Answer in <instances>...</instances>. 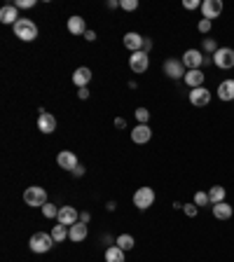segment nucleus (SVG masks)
Wrapping results in <instances>:
<instances>
[{
    "mask_svg": "<svg viewBox=\"0 0 234 262\" xmlns=\"http://www.w3.org/2000/svg\"><path fill=\"white\" fill-rule=\"evenodd\" d=\"M14 28V35L21 40V43H33L37 38V26H35V21H31V19H26V17H21L17 21V24L12 26Z\"/></svg>",
    "mask_w": 234,
    "mask_h": 262,
    "instance_id": "f257e3e1",
    "label": "nucleus"
},
{
    "mask_svg": "<svg viewBox=\"0 0 234 262\" xmlns=\"http://www.w3.org/2000/svg\"><path fill=\"white\" fill-rule=\"evenodd\" d=\"M24 201L26 206L31 208H43L47 204V190L40 188V185H31V188L24 190Z\"/></svg>",
    "mask_w": 234,
    "mask_h": 262,
    "instance_id": "f03ea898",
    "label": "nucleus"
},
{
    "mask_svg": "<svg viewBox=\"0 0 234 262\" xmlns=\"http://www.w3.org/2000/svg\"><path fill=\"white\" fill-rule=\"evenodd\" d=\"M54 244L56 241L52 239V234H47V232H35V234L28 239V248H31L33 253H37V255H43V253L52 250Z\"/></svg>",
    "mask_w": 234,
    "mask_h": 262,
    "instance_id": "7ed1b4c3",
    "label": "nucleus"
},
{
    "mask_svg": "<svg viewBox=\"0 0 234 262\" xmlns=\"http://www.w3.org/2000/svg\"><path fill=\"white\" fill-rule=\"evenodd\" d=\"M154 197L157 195H154L152 188H148V185H145V188H138L134 192V206L138 208V211H148L154 204Z\"/></svg>",
    "mask_w": 234,
    "mask_h": 262,
    "instance_id": "20e7f679",
    "label": "nucleus"
},
{
    "mask_svg": "<svg viewBox=\"0 0 234 262\" xmlns=\"http://www.w3.org/2000/svg\"><path fill=\"white\" fill-rule=\"evenodd\" d=\"M213 66L220 68V70H229L234 68V49L232 47H218V52L213 56Z\"/></svg>",
    "mask_w": 234,
    "mask_h": 262,
    "instance_id": "39448f33",
    "label": "nucleus"
},
{
    "mask_svg": "<svg viewBox=\"0 0 234 262\" xmlns=\"http://www.w3.org/2000/svg\"><path fill=\"white\" fill-rule=\"evenodd\" d=\"M162 70H164V75L171 78V80H180V78H185V73H187V68L183 66V59H167L164 66H162Z\"/></svg>",
    "mask_w": 234,
    "mask_h": 262,
    "instance_id": "423d86ee",
    "label": "nucleus"
},
{
    "mask_svg": "<svg viewBox=\"0 0 234 262\" xmlns=\"http://www.w3.org/2000/svg\"><path fill=\"white\" fill-rule=\"evenodd\" d=\"M204 52L202 49H185L183 52V66L187 70H197V68L204 66Z\"/></svg>",
    "mask_w": 234,
    "mask_h": 262,
    "instance_id": "0eeeda50",
    "label": "nucleus"
},
{
    "mask_svg": "<svg viewBox=\"0 0 234 262\" xmlns=\"http://www.w3.org/2000/svg\"><path fill=\"white\" fill-rule=\"evenodd\" d=\"M129 68L134 70V73H145L150 68V54L148 52H134V54L129 56Z\"/></svg>",
    "mask_w": 234,
    "mask_h": 262,
    "instance_id": "6e6552de",
    "label": "nucleus"
},
{
    "mask_svg": "<svg viewBox=\"0 0 234 262\" xmlns=\"http://www.w3.org/2000/svg\"><path fill=\"white\" fill-rule=\"evenodd\" d=\"M59 225H66V227H73L75 222H80V211L75 206H61L59 208Z\"/></svg>",
    "mask_w": 234,
    "mask_h": 262,
    "instance_id": "1a4fd4ad",
    "label": "nucleus"
},
{
    "mask_svg": "<svg viewBox=\"0 0 234 262\" xmlns=\"http://www.w3.org/2000/svg\"><path fill=\"white\" fill-rule=\"evenodd\" d=\"M211 89L209 87H197V89H190V103L197 105V108H204V105L211 103Z\"/></svg>",
    "mask_w": 234,
    "mask_h": 262,
    "instance_id": "9d476101",
    "label": "nucleus"
},
{
    "mask_svg": "<svg viewBox=\"0 0 234 262\" xmlns=\"http://www.w3.org/2000/svg\"><path fill=\"white\" fill-rule=\"evenodd\" d=\"M122 43H124V47H127V49H129V52H131V54H134V52H143V45H145V38H143L141 33L129 31V33H124Z\"/></svg>",
    "mask_w": 234,
    "mask_h": 262,
    "instance_id": "9b49d317",
    "label": "nucleus"
},
{
    "mask_svg": "<svg viewBox=\"0 0 234 262\" xmlns=\"http://www.w3.org/2000/svg\"><path fill=\"white\" fill-rule=\"evenodd\" d=\"M222 0H204L202 3V14H204V19H218L222 14Z\"/></svg>",
    "mask_w": 234,
    "mask_h": 262,
    "instance_id": "f8f14e48",
    "label": "nucleus"
},
{
    "mask_svg": "<svg viewBox=\"0 0 234 262\" xmlns=\"http://www.w3.org/2000/svg\"><path fill=\"white\" fill-rule=\"evenodd\" d=\"M56 164H59V169H63V171H73L80 162H77V155L75 153H70V150H61V153L56 155Z\"/></svg>",
    "mask_w": 234,
    "mask_h": 262,
    "instance_id": "ddd939ff",
    "label": "nucleus"
},
{
    "mask_svg": "<svg viewBox=\"0 0 234 262\" xmlns=\"http://www.w3.org/2000/svg\"><path fill=\"white\" fill-rule=\"evenodd\" d=\"M150 138H152V129H150V124H138V127L131 129V140H134L136 145H145Z\"/></svg>",
    "mask_w": 234,
    "mask_h": 262,
    "instance_id": "4468645a",
    "label": "nucleus"
},
{
    "mask_svg": "<svg viewBox=\"0 0 234 262\" xmlns=\"http://www.w3.org/2000/svg\"><path fill=\"white\" fill-rule=\"evenodd\" d=\"M37 131H40V134H54L56 117L52 115V113H40V115H37Z\"/></svg>",
    "mask_w": 234,
    "mask_h": 262,
    "instance_id": "2eb2a0df",
    "label": "nucleus"
},
{
    "mask_svg": "<svg viewBox=\"0 0 234 262\" xmlns=\"http://www.w3.org/2000/svg\"><path fill=\"white\" fill-rule=\"evenodd\" d=\"M89 82H92V68H87V66L75 68V73H73V85L77 87V89H82V87H87Z\"/></svg>",
    "mask_w": 234,
    "mask_h": 262,
    "instance_id": "dca6fc26",
    "label": "nucleus"
},
{
    "mask_svg": "<svg viewBox=\"0 0 234 262\" xmlns=\"http://www.w3.org/2000/svg\"><path fill=\"white\" fill-rule=\"evenodd\" d=\"M218 98L220 101H225V103H229V101H234V80H222L220 85H218Z\"/></svg>",
    "mask_w": 234,
    "mask_h": 262,
    "instance_id": "f3484780",
    "label": "nucleus"
},
{
    "mask_svg": "<svg viewBox=\"0 0 234 262\" xmlns=\"http://www.w3.org/2000/svg\"><path fill=\"white\" fill-rule=\"evenodd\" d=\"M87 234H89V230H87L85 222H75L73 227H68V239H70L73 244H80V241H85Z\"/></svg>",
    "mask_w": 234,
    "mask_h": 262,
    "instance_id": "a211bd4d",
    "label": "nucleus"
},
{
    "mask_svg": "<svg viewBox=\"0 0 234 262\" xmlns=\"http://www.w3.org/2000/svg\"><path fill=\"white\" fill-rule=\"evenodd\" d=\"M19 10L14 5H5V7H0V21L3 24H7V26H14L19 21Z\"/></svg>",
    "mask_w": 234,
    "mask_h": 262,
    "instance_id": "6ab92c4d",
    "label": "nucleus"
},
{
    "mask_svg": "<svg viewBox=\"0 0 234 262\" xmlns=\"http://www.w3.org/2000/svg\"><path fill=\"white\" fill-rule=\"evenodd\" d=\"M66 28L73 33V35H85V33H87L85 19H82L80 14H73V17L68 19V21H66Z\"/></svg>",
    "mask_w": 234,
    "mask_h": 262,
    "instance_id": "aec40b11",
    "label": "nucleus"
},
{
    "mask_svg": "<svg viewBox=\"0 0 234 262\" xmlns=\"http://www.w3.org/2000/svg\"><path fill=\"white\" fill-rule=\"evenodd\" d=\"M204 78H206V75L202 73V68H197V70H187L183 80L190 89H197V87H204Z\"/></svg>",
    "mask_w": 234,
    "mask_h": 262,
    "instance_id": "412c9836",
    "label": "nucleus"
},
{
    "mask_svg": "<svg viewBox=\"0 0 234 262\" xmlns=\"http://www.w3.org/2000/svg\"><path fill=\"white\" fill-rule=\"evenodd\" d=\"M211 211H213V218L216 220H229L234 215V208L229 206L227 201H222V204H213Z\"/></svg>",
    "mask_w": 234,
    "mask_h": 262,
    "instance_id": "4be33fe9",
    "label": "nucleus"
},
{
    "mask_svg": "<svg viewBox=\"0 0 234 262\" xmlns=\"http://www.w3.org/2000/svg\"><path fill=\"white\" fill-rule=\"evenodd\" d=\"M209 199H211V206H213V204H222V201L227 199V190L222 188V185H213V188L209 190Z\"/></svg>",
    "mask_w": 234,
    "mask_h": 262,
    "instance_id": "5701e85b",
    "label": "nucleus"
},
{
    "mask_svg": "<svg viewBox=\"0 0 234 262\" xmlns=\"http://www.w3.org/2000/svg\"><path fill=\"white\" fill-rule=\"evenodd\" d=\"M105 262H124V250L120 246H108L105 248Z\"/></svg>",
    "mask_w": 234,
    "mask_h": 262,
    "instance_id": "b1692460",
    "label": "nucleus"
},
{
    "mask_svg": "<svg viewBox=\"0 0 234 262\" xmlns=\"http://www.w3.org/2000/svg\"><path fill=\"white\" fill-rule=\"evenodd\" d=\"M115 246H120L122 250H131L136 246V239L131 237V234H120V237L115 239Z\"/></svg>",
    "mask_w": 234,
    "mask_h": 262,
    "instance_id": "393cba45",
    "label": "nucleus"
},
{
    "mask_svg": "<svg viewBox=\"0 0 234 262\" xmlns=\"http://www.w3.org/2000/svg\"><path fill=\"white\" fill-rule=\"evenodd\" d=\"M52 239H54L56 244L66 241V239H68V227L66 225H54V227H52Z\"/></svg>",
    "mask_w": 234,
    "mask_h": 262,
    "instance_id": "a878e982",
    "label": "nucleus"
},
{
    "mask_svg": "<svg viewBox=\"0 0 234 262\" xmlns=\"http://www.w3.org/2000/svg\"><path fill=\"white\" fill-rule=\"evenodd\" d=\"M202 49H204V54H206V56H209V54L213 56L218 52V43L213 40V38H206V40H204V45H202Z\"/></svg>",
    "mask_w": 234,
    "mask_h": 262,
    "instance_id": "bb28decb",
    "label": "nucleus"
},
{
    "mask_svg": "<svg viewBox=\"0 0 234 262\" xmlns=\"http://www.w3.org/2000/svg\"><path fill=\"white\" fill-rule=\"evenodd\" d=\"M43 215H45V218H50V220L52 218H59V208H56L52 201H47V204L43 206Z\"/></svg>",
    "mask_w": 234,
    "mask_h": 262,
    "instance_id": "cd10ccee",
    "label": "nucleus"
},
{
    "mask_svg": "<svg viewBox=\"0 0 234 262\" xmlns=\"http://www.w3.org/2000/svg\"><path fill=\"white\" fill-rule=\"evenodd\" d=\"M194 204L197 206H211V199H209V192H194Z\"/></svg>",
    "mask_w": 234,
    "mask_h": 262,
    "instance_id": "c85d7f7f",
    "label": "nucleus"
},
{
    "mask_svg": "<svg viewBox=\"0 0 234 262\" xmlns=\"http://www.w3.org/2000/svg\"><path fill=\"white\" fill-rule=\"evenodd\" d=\"M136 120H138V124H148L150 110L148 108H136Z\"/></svg>",
    "mask_w": 234,
    "mask_h": 262,
    "instance_id": "c756f323",
    "label": "nucleus"
},
{
    "mask_svg": "<svg viewBox=\"0 0 234 262\" xmlns=\"http://www.w3.org/2000/svg\"><path fill=\"white\" fill-rule=\"evenodd\" d=\"M183 213L187 215V218H197V213H199V206L192 201V204H185L183 206Z\"/></svg>",
    "mask_w": 234,
    "mask_h": 262,
    "instance_id": "7c9ffc66",
    "label": "nucleus"
},
{
    "mask_svg": "<svg viewBox=\"0 0 234 262\" xmlns=\"http://www.w3.org/2000/svg\"><path fill=\"white\" fill-rule=\"evenodd\" d=\"M120 7L124 12H134V10H138V0H120Z\"/></svg>",
    "mask_w": 234,
    "mask_h": 262,
    "instance_id": "2f4dec72",
    "label": "nucleus"
},
{
    "mask_svg": "<svg viewBox=\"0 0 234 262\" xmlns=\"http://www.w3.org/2000/svg\"><path fill=\"white\" fill-rule=\"evenodd\" d=\"M211 28H213V21H211V19H199V24H197L199 33H211Z\"/></svg>",
    "mask_w": 234,
    "mask_h": 262,
    "instance_id": "473e14b6",
    "label": "nucleus"
},
{
    "mask_svg": "<svg viewBox=\"0 0 234 262\" xmlns=\"http://www.w3.org/2000/svg\"><path fill=\"white\" fill-rule=\"evenodd\" d=\"M37 0H14V7L17 10H31V7H35Z\"/></svg>",
    "mask_w": 234,
    "mask_h": 262,
    "instance_id": "72a5a7b5",
    "label": "nucleus"
},
{
    "mask_svg": "<svg viewBox=\"0 0 234 262\" xmlns=\"http://www.w3.org/2000/svg\"><path fill=\"white\" fill-rule=\"evenodd\" d=\"M183 7L185 10H197V7H202V3H199V0H183Z\"/></svg>",
    "mask_w": 234,
    "mask_h": 262,
    "instance_id": "f704fd0d",
    "label": "nucleus"
},
{
    "mask_svg": "<svg viewBox=\"0 0 234 262\" xmlns=\"http://www.w3.org/2000/svg\"><path fill=\"white\" fill-rule=\"evenodd\" d=\"M70 173H73L75 178H82V176H85V166H82V164H77L73 171H70Z\"/></svg>",
    "mask_w": 234,
    "mask_h": 262,
    "instance_id": "c9c22d12",
    "label": "nucleus"
},
{
    "mask_svg": "<svg viewBox=\"0 0 234 262\" xmlns=\"http://www.w3.org/2000/svg\"><path fill=\"white\" fill-rule=\"evenodd\" d=\"M89 220H92V213H89V211H80V222L89 225Z\"/></svg>",
    "mask_w": 234,
    "mask_h": 262,
    "instance_id": "e433bc0d",
    "label": "nucleus"
},
{
    "mask_svg": "<svg viewBox=\"0 0 234 262\" xmlns=\"http://www.w3.org/2000/svg\"><path fill=\"white\" fill-rule=\"evenodd\" d=\"M77 98H82V101H87V98H89V89H87V87H82V89H77Z\"/></svg>",
    "mask_w": 234,
    "mask_h": 262,
    "instance_id": "4c0bfd02",
    "label": "nucleus"
},
{
    "mask_svg": "<svg viewBox=\"0 0 234 262\" xmlns=\"http://www.w3.org/2000/svg\"><path fill=\"white\" fill-rule=\"evenodd\" d=\"M85 40H87V43H94V40H96V31H87L85 33Z\"/></svg>",
    "mask_w": 234,
    "mask_h": 262,
    "instance_id": "58836bf2",
    "label": "nucleus"
},
{
    "mask_svg": "<svg viewBox=\"0 0 234 262\" xmlns=\"http://www.w3.org/2000/svg\"><path fill=\"white\" fill-rule=\"evenodd\" d=\"M115 127H117V129H127V120H122V117H117V120H115Z\"/></svg>",
    "mask_w": 234,
    "mask_h": 262,
    "instance_id": "ea45409f",
    "label": "nucleus"
},
{
    "mask_svg": "<svg viewBox=\"0 0 234 262\" xmlns=\"http://www.w3.org/2000/svg\"><path fill=\"white\" fill-rule=\"evenodd\" d=\"M152 49V40L150 38H145V45H143V52H150Z\"/></svg>",
    "mask_w": 234,
    "mask_h": 262,
    "instance_id": "a19ab883",
    "label": "nucleus"
},
{
    "mask_svg": "<svg viewBox=\"0 0 234 262\" xmlns=\"http://www.w3.org/2000/svg\"><path fill=\"white\" fill-rule=\"evenodd\" d=\"M115 7H120V0H108V10H115Z\"/></svg>",
    "mask_w": 234,
    "mask_h": 262,
    "instance_id": "79ce46f5",
    "label": "nucleus"
},
{
    "mask_svg": "<svg viewBox=\"0 0 234 262\" xmlns=\"http://www.w3.org/2000/svg\"><path fill=\"white\" fill-rule=\"evenodd\" d=\"M105 208H108V211H115L117 204H115V201H108V204H105Z\"/></svg>",
    "mask_w": 234,
    "mask_h": 262,
    "instance_id": "37998d69",
    "label": "nucleus"
}]
</instances>
